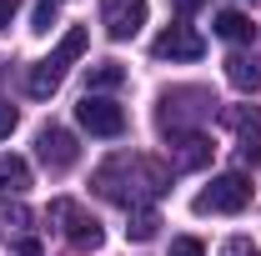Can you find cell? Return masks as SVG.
I'll list each match as a JSON object with an SVG mask.
<instances>
[{
  "instance_id": "cell-25",
  "label": "cell",
  "mask_w": 261,
  "mask_h": 256,
  "mask_svg": "<svg viewBox=\"0 0 261 256\" xmlns=\"http://www.w3.org/2000/svg\"><path fill=\"white\" fill-rule=\"evenodd\" d=\"M256 5H261V0H256Z\"/></svg>"
},
{
  "instance_id": "cell-23",
  "label": "cell",
  "mask_w": 261,
  "mask_h": 256,
  "mask_svg": "<svg viewBox=\"0 0 261 256\" xmlns=\"http://www.w3.org/2000/svg\"><path fill=\"white\" fill-rule=\"evenodd\" d=\"M15 256H45V251H40V241H20V246H15Z\"/></svg>"
},
{
  "instance_id": "cell-3",
  "label": "cell",
  "mask_w": 261,
  "mask_h": 256,
  "mask_svg": "<svg viewBox=\"0 0 261 256\" xmlns=\"http://www.w3.org/2000/svg\"><path fill=\"white\" fill-rule=\"evenodd\" d=\"M81 56H86V31H81V25H70V31L61 35V45H56V56H45L40 65H31L25 91H31L35 100H50L56 91H61V81H65V65L81 61Z\"/></svg>"
},
{
  "instance_id": "cell-15",
  "label": "cell",
  "mask_w": 261,
  "mask_h": 256,
  "mask_svg": "<svg viewBox=\"0 0 261 256\" xmlns=\"http://www.w3.org/2000/svg\"><path fill=\"white\" fill-rule=\"evenodd\" d=\"M156 231H161V216H156L151 206H136V211H130V226H126L130 241H151Z\"/></svg>"
},
{
  "instance_id": "cell-4",
  "label": "cell",
  "mask_w": 261,
  "mask_h": 256,
  "mask_svg": "<svg viewBox=\"0 0 261 256\" xmlns=\"http://www.w3.org/2000/svg\"><path fill=\"white\" fill-rule=\"evenodd\" d=\"M246 206H251V181H246L241 171L216 176L206 191L196 196V211H201V216H236V211H246Z\"/></svg>"
},
{
  "instance_id": "cell-14",
  "label": "cell",
  "mask_w": 261,
  "mask_h": 256,
  "mask_svg": "<svg viewBox=\"0 0 261 256\" xmlns=\"http://www.w3.org/2000/svg\"><path fill=\"white\" fill-rule=\"evenodd\" d=\"M116 86H126L121 61H100V65H91V91H86V96H96V91H116Z\"/></svg>"
},
{
  "instance_id": "cell-17",
  "label": "cell",
  "mask_w": 261,
  "mask_h": 256,
  "mask_svg": "<svg viewBox=\"0 0 261 256\" xmlns=\"http://www.w3.org/2000/svg\"><path fill=\"white\" fill-rule=\"evenodd\" d=\"M56 25V0H40L35 5V31H50Z\"/></svg>"
},
{
  "instance_id": "cell-1",
  "label": "cell",
  "mask_w": 261,
  "mask_h": 256,
  "mask_svg": "<svg viewBox=\"0 0 261 256\" xmlns=\"http://www.w3.org/2000/svg\"><path fill=\"white\" fill-rule=\"evenodd\" d=\"M96 191L106 201L136 211L141 201H156V196L171 191V166L156 161V156H130V151H121V156H111L96 171Z\"/></svg>"
},
{
  "instance_id": "cell-20",
  "label": "cell",
  "mask_w": 261,
  "mask_h": 256,
  "mask_svg": "<svg viewBox=\"0 0 261 256\" xmlns=\"http://www.w3.org/2000/svg\"><path fill=\"white\" fill-rule=\"evenodd\" d=\"M221 256H261V251L251 246V241H241V236H231L226 246H221Z\"/></svg>"
},
{
  "instance_id": "cell-6",
  "label": "cell",
  "mask_w": 261,
  "mask_h": 256,
  "mask_svg": "<svg viewBox=\"0 0 261 256\" xmlns=\"http://www.w3.org/2000/svg\"><path fill=\"white\" fill-rule=\"evenodd\" d=\"M75 121H81V131H91V136H121L126 131V111L116 106V100H106V96H86L81 106H75Z\"/></svg>"
},
{
  "instance_id": "cell-18",
  "label": "cell",
  "mask_w": 261,
  "mask_h": 256,
  "mask_svg": "<svg viewBox=\"0 0 261 256\" xmlns=\"http://www.w3.org/2000/svg\"><path fill=\"white\" fill-rule=\"evenodd\" d=\"M171 256H206V246L196 236H181V241H171Z\"/></svg>"
},
{
  "instance_id": "cell-24",
  "label": "cell",
  "mask_w": 261,
  "mask_h": 256,
  "mask_svg": "<svg viewBox=\"0 0 261 256\" xmlns=\"http://www.w3.org/2000/svg\"><path fill=\"white\" fill-rule=\"evenodd\" d=\"M171 5H176L181 15H191V10H201V0H171Z\"/></svg>"
},
{
  "instance_id": "cell-10",
  "label": "cell",
  "mask_w": 261,
  "mask_h": 256,
  "mask_svg": "<svg viewBox=\"0 0 261 256\" xmlns=\"http://www.w3.org/2000/svg\"><path fill=\"white\" fill-rule=\"evenodd\" d=\"M171 146H176V171H201V166L211 161V141H206L201 131L171 136Z\"/></svg>"
},
{
  "instance_id": "cell-13",
  "label": "cell",
  "mask_w": 261,
  "mask_h": 256,
  "mask_svg": "<svg viewBox=\"0 0 261 256\" xmlns=\"http://www.w3.org/2000/svg\"><path fill=\"white\" fill-rule=\"evenodd\" d=\"M25 186H31V166H25L20 156H0V191L20 196Z\"/></svg>"
},
{
  "instance_id": "cell-11",
  "label": "cell",
  "mask_w": 261,
  "mask_h": 256,
  "mask_svg": "<svg viewBox=\"0 0 261 256\" xmlns=\"http://www.w3.org/2000/svg\"><path fill=\"white\" fill-rule=\"evenodd\" d=\"M216 35L231 40V45H251V40H256V25H251L246 10H221V15H216Z\"/></svg>"
},
{
  "instance_id": "cell-22",
  "label": "cell",
  "mask_w": 261,
  "mask_h": 256,
  "mask_svg": "<svg viewBox=\"0 0 261 256\" xmlns=\"http://www.w3.org/2000/svg\"><path fill=\"white\" fill-rule=\"evenodd\" d=\"M15 10H20V0H0V31L15 20Z\"/></svg>"
},
{
  "instance_id": "cell-19",
  "label": "cell",
  "mask_w": 261,
  "mask_h": 256,
  "mask_svg": "<svg viewBox=\"0 0 261 256\" xmlns=\"http://www.w3.org/2000/svg\"><path fill=\"white\" fill-rule=\"evenodd\" d=\"M261 161V136H246L241 141V166H256Z\"/></svg>"
},
{
  "instance_id": "cell-2",
  "label": "cell",
  "mask_w": 261,
  "mask_h": 256,
  "mask_svg": "<svg viewBox=\"0 0 261 256\" xmlns=\"http://www.w3.org/2000/svg\"><path fill=\"white\" fill-rule=\"evenodd\" d=\"M211 111H216V96H211L206 86H176V91H166V96H161L156 121H161L166 136H186V131H196Z\"/></svg>"
},
{
  "instance_id": "cell-12",
  "label": "cell",
  "mask_w": 261,
  "mask_h": 256,
  "mask_svg": "<svg viewBox=\"0 0 261 256\" xmlns=\"http://www.w3.org/2000/svg\"><path fill=\"white\" fill-rule=\"evenodd\" d=\"M226 81L236 86V91H261V56H231L226 61Z\"/></svg>"
},
{
  "instance_id": "cell-16",
  "label": "cell",
  "mask_w": 261,
  "mask_h": 256,
  "mask_svg": "<svg viewBox=\"0 0 261 256\" xmlns=\"http://www.w3.org/2000/svg\"><path fill=\"white\" fill-rule=\"evenodd\" d=\"M0 226H31V211H25L20 201H5V206H0Z\"/></svg>"
},
{
  "instance_id": "cell-21",
  "label": "cell",
  "mask_w": 261,
  "mask_h": 256,
  "mask_svg": "<svg viewBox=\"0 0 261 256\" xmlns=\"http://www.w3.org/2000/svg\"><path fill=\"white\" fill-rule=\"evenodd\" d=\"M15 121H20V116H15V106H10V100H0V141L15 131Z\"/></svg>"
},
{
  "instance_id": "cell-9",
  "label": "cell",
  "mask_w": 261,
  "mask_h": 256,
  "mask_svg": "<svg viewBox=\"0 0 261 256\" xmlns=\"http://www.w3.org/2000/svg\"><path fill=\"white\" fill-rule=\"evenodd\" d=\"M161 61H201L206 56V40L191 31V25H171V31L156 35V45H151Z\"/></svg>"
},
{
  "instance_id": "cell-5",
  "label": "cell",
  "mask_w": 261,
  "mask_h": 256,
  "mask_svg": "<svg viewBox=\"0 0 261 256\" xmlns=\"http://www.w3.org/2000/svg\"><path fill=\"white\" fill-rule=\"evenodd\" d=\"M50 221L65 231V241H70V246H100V241H106L100 221L86 211V206H81V201H70V196L50 201Z\"/></svg>"
},
{
  "instance_id": "cell-8",
  "label": "cell",
  "mask_w": 261,
  "mask_h": 256,
  "mask_svg": "<svg viewBox=\"0 0 261 256\" xmlns=\"http://www.w3.org/2000/svg\"><path fill=\"white\" fill-rule=\"evenodd\" d=\"M35 146H40V161H45L50 171H70V166L81 161V146H75V136L65 126H45L35 136Z\"/></svg>"
},
{
  "instance_id": "cell-7",
  "label": "cell",
  "mask_w": 261,
  "mask_h": 256,
  "mask_svg": "<svg viewBox=\"0 0 261 256\" xmlns=\"http://www.w3.org/2000/svg\"><path fill=\"white\" fill-rule=\"evenodd\" d=\"M100 25L111 40H130L146 25V0H100Z\"/></svg>"
}]
</instances>
